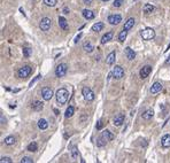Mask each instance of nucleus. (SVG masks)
<instances>
[{
    "mask_svg": "<svg viewBox=\"0 0 170 163\" xmlns=\"http://www.w3.org/2000/svg\"><path fill=\"white\" fill-rule=\"evenodd\" d=\"M161 146L164 148H169L170 147V134H164L161 138Z\"/></svg>",
    "mask_w": 170,
    "mask_h": 163,
    "instance_id": "4468645a",
    "label": "nucleus"
},
{
    "mask_svg": "<svg viewBox=\"0 0 170 163\" xmlns=\"http://www.w3.org/2000/svg\"><path fill=\"white\" fill-rule=\"evenodd\" d=\"M83 50H84L85 52H87V53H91V52H93L94 47H93V45H92L90 41H85V43L83 44Z\"/></svg>",
    "mask_w": 170,
    "mask_h": 163,
    "instance_id": "412c9836",
    "label": "nucleus"
},
{
    "mask_svg": "<svg viewBox=\"0 0 170 163\" xmlns=\"http://www.w3.org/2000/svg\"><path fill=\"white\" fill-rule=\"evenodd\" d=\"M134 23H136V21H134V18L133 17H130L127 20V22L124 23V27H123V29L124 30H130V29H132L133 25H134Z\"/></svg>",
    "mask_w": 170,
    "mask_h": 163,
    "instance_id": "f3484780",
    "label": "nucleus"
},
{
    "mask_svg": "<svg viewBox=\"0 0 170 163\" xmlns=\"http://www.w3.org/2000/svg\"><path fill=\"white\" fill-rule=\"evenodd\" d=\"M74 113H75V108H74V106H69L67 110H66V114H64V117L66 118H70L73 115H74Z\"/></svg>",
    "mask_w": 170,
    "mask_h": 163,
    "instance_id": "bb28decb",
    "label": "nucleus"
},
{
    "mask_svg": "<svg viewBox=\"0 0 170 163\" xmlns=\"http://www.w3.org/2000/svg\"><path fill=\"white\" fill-rule=\"evenodd\" d=\"M78 156V148L76 147V146H74L73 148H71V157L73 159H76Z\"/></svg>",
    "mask_w": 170,
    "mask_h": 163,
    "instance_id": "72a5a7b5",
    "label": "nucleus"
},
{
    "mask_svg": "<svg viewBox=\"0 0 170 163\" xmlns=\"http://www.w3.org/2000/svg\"><path fill=\"white\" fill-rule=\"evenodd\" d=\"M0 118H1V124H3V123H6V118L3 117V115H2V114L0 115Z\"/></svg>",
    "mask_w": 170,
    "mask_h": 163,
    "instance_id": "a19ab883",
    "label": "nucleus"
},
{
    "mask_svg": "<svg viewBox=\"0 0 170 163\" xmlns=\"http://www.w3.org/2000/svg\"><path fill=\"white\" fill-rule=\"evenodd\" d=\"M166 63H167V64H170V55L168 56V59L166 60Z\"/></svg>",
    "mask_w": 170,
    "mask_h": 163,
    "instance_id": "c03bdc74",
    "label": "nucleus"
},
{
    "mask_svg": "<svg viewBox=\"0 0 170 163\" xmlns=\"http://www.w3.org/2000/svg\"><path fill=\"white\" fill-rule=\"evenodd\" d=\"M124 120H125V116H124V114H118V115H116L115 117H114V125L115 127H121L123 123H124Z\"/></svg>",
    "mask_w": 170,
    "mask_h": 163,
    "instance_id": "9b49d317",
    "label": "nucleus"
},
{
    "mask_svg": "<svg viewBox=\"0 0 170 163\" xmlns=\"http://www.w3.org/2000/svg\"><path fill=\"white\" fill-rule=\"evenodd\" d=\"M31 73H32V68L30 66H24V67H22V68L19 69L17 75H19L20 78H27L28 76H30Z\"/></svg>",
    "mask_w": 170,
    "mask_h": 163,
    "instance_id": "423d86ee",
    "label": "nucleus"
},
{
    "mask_svg": "<svg viewBox=\"0 0 170 163\" xmlns=\"http://www.w3.org/2000/svg\"><path fill=\"white\" fill-rule=\"evenodd\" d=\"M43 108H44V104H43L41 101H39V100H35V101L32 102V109H34V110H36V111H40Z\"/></svg>",
    "mask_w": 170,
    "mask_h": 163,
    "instance_id": "aec40b11",
    "label": "nucleus"
},
{
    "mask_svg": "<svg viewBox=\"0 0 170 163\" xmlns=\"http://www.w3.org/2000/svg\"><path fill=\"white\" fill-rule=\"evenodd\" d=\"M41 95H43V99L44 100H46V101H48V100H51L52 99V97H53V90L51 89V87H44L43 90H41Z\"/></svg>",
    "mask_w": 170,
    "mask_h": 163,
    "instance_id": "6e6552de",
    "label": "nucleus"
},
{
    "mask_svg": "<svg viewBox=\"0 0 170 163\" xmlns=\"http://www.w3.org/2000/svg\"><path fill=\"white\" fill-rule=\"evenodd\" d=\"M161 90H162V84H161L160 82H155V83L152 85L151 89H150V92H151L152 94H156V93L161 92Z\"/></svg>",
    "mask_w": 170,
    "mask_h": 163,
    "instance_id": "f8f14e48",
    "label": "nucleus"
},
{
    "mask_svg": "<svg viewBox=\"0 0 170 163\" xmlns=\"http://www.w3.org/2000/svg\"><path fill=\"white\" fill-rule=\"evenodd\" d=\"M140 36L144 40H152L155 37V31L152 28H145L144 30L140 31Z\"/></svg>",
    "mask_w": 170,
    "mask_h": 163,
    "instance_id": "f03ea898",
    "label": "nucleus"
},
{
    "mask_svg": "<svg viewBox=\"0 0 170 163\" xmlns=\"http://www.w3.org/2000/svg\"><path fill=\"white\" fill-rule=\"evenodd\" d=\"M82 94H83V98L86 100V101H93L95 98V94L94 92L91 90L90 87H87V86H84L83 89H82Z\"/></svg>",
    "mask_w": 170,
    "mask_h": 163,
    "instance_id": "7ed1b4c3",
    "label": "nucleus"
},
{
    "mask_svg": "<svg viewBox=\"0 0 170 163\" xmlns=\"http://www.w3.org/2000/svg\"><path fill=\"white\" fill-rule=\"evenodd\" d=\"M151 73H152L151 66H145V67H143V68L140 69V71H139V76H140L141 79H144V78H147Z\"/></svg>",
    "mask_w": 170,
    "mask_h": 163,
    "instance_id": "9d476101",
    "label": "nucleus"
},
{
    "mask_svg": "<svg viewBox=\"0 0 170 163\" xmlns=\"http://www.w3.org/2000/svg\"><path fill=\"white\" fill-rule=\"evenodd\" d=\"M21 163H34V160L31 157H29V156H24V157H22Z\"/></svg>",
    "mask_w": 170,
    "mask_h": 163,
    "instance_id": "c9c22d12",
    "label": "nucleus"
},
{
    "mask_svg": "<svg viewBox=\"0 0 170 163\" xmlns=\"http://www.w3.org/2000/svg\"><path fill=\"white\" fill-rule=\"evenodd\" d=\"M80 37H82V34H79V35H78V36H77V37L75 38V43H77V41H78V39H79Z\"/></svg>",
    "mask_w": 170,
    "mask_h": 163,
    "instance_id": "37998d69",
    "label": "nucleus"
},
{
    "mask_svg": "<svg viewBox=\"0 0 170 163\" xmlns=\"http://www.w3.org/2000/svg\"><path fill=\"white\" fill-rule=\"evenodd\" d=\"M127 36H128V30H124V29H123V30L118 34V40H120L121 43H123V41L125 40Z\"/></svg>",
    "mask_w": 170,
    "mask_h": 163,
    "instance_id": "c756f323",
    "label": "nucleus"
},
{
    "mask_svg": "<svg viewBox=\"0 0 170 163\" xmlns=\"http://www.w3.org/2000/svg\"><path fill=\"white\" fill-rule=\"evenodd\" d=\"M22 52H23V56H24V57H29V56L31 55L32 50H31V48H29V47H23Z\"/></svg>",
    "mask_w": 170,
    "mask_h": 163,
    "instance_id": "2f4dec72",
    "label": "nucleus"
},
{
    "mask_svg": "<svg viewBox=\"0 0 170 163\" xmlns=\"http://www.w3.org/2000/svg\"><path fill=\"white\" fill-rule=\"evenodd\" d=\"M40 77H41V76H37V77H36V78H35V79H34V80H32V82L30 83V87H31V86L34 85V83H35V82H37V80L39 79V78H40Z\"/></svg>",
    "mask_w": 170,
    "mask_h": 163,
    "instance_id": "58836bf2",
    "label": "nucleus"
},
{
    "mask_svg": "<svg viewBox=\"0 0 170 163\" xmlns=\"http://www.w3.org/2000/svg\"><path fill=\"white\" fill-rule=\"evenodd\" d=\"M106 143H107V141L105 140V138H104L102 136H100V137L97 139V146H98V147H102V146H105L106 145Z\"/></svg>",
    "mask_w": 170,
    "mask_h": 163,
    "instance_id": "7c9ffc66",
    "label": "nucleus"
},
{
    "mask_svg": "<svg viewBox=\"0 0 170 163\" xmlns=\"http://www.w3.org/2000/svg\"><path fill=\"white\" fill-rule=\"evenodd\" d=\"M83 2H84L85 5H92L93 0H83Z\"/></svg>",
    "mask_w": 170,
    "mask_h": 163,
    "instance_id": "ea45409f",
    "label": "nucleus"
},
{
    "mask_svg": "<svg viewBox=\"0 0 170 163\" xmlns=\"http://www.w3.org/2000/svg\"><path fill=\"white\" fill-rule=\"evenodd\" d=\"M63 14H69V8L68 7H64L63 8Z\"/></svg>",
    "mask_w": 170,
    "mask_h": 163,
    "instance_id": "79ce46f5",
    "label": "nucleus"
},
{
    "mask_svg": "<svg viewBox=\"0 0 170 163\" xmlns=\"http://www.w3.org/2000/svg\"><path fill=\"white\" fill-rule=\"evenodd\" d=\"M154 9H155V7L153 6V5H151V3H146L145 6H144V13L145 14H151L152 12H154Z\"/></svg>",
    "mask_w": 170,
    "mask_h": 163,
    "instance_id": "a878e982",
    "label": "nucleus"
},
{
    "mask_svg": "<svg viewBox=\"0 0 170 163\" xmlns=\"http://www.w3.org/2000/svg\"><path fill=\"white\" fill-rule=\"evenodd\" d=\"M55 98H57V104L60 106H62V105H64L67 102V100L69 98V92H68V90H66V89H60V90L57 91Z\"/></svg>",
    "mask_w": 170,
    "mask_h": 163,
    "instance_id": "f257e3e1",
    "label": "nucleus"
},
{
    "mask_svg": "<svg viewBox=\"0 0 170 163\" xmlns=\"http://www.w3.org/2000/svg\"><path fill=\"white\" fill-rule=\"evenodd\" d=\"M0 162L1 163H12V159L10 157H8V156H1V159H0Z\"/></svg>",
    "mask_w": 170,
    "mask_h": 163,
    "instance_id": "f704fd0d",
    "label": "nucleus"
},
{
    "mask_svg": "<svg viewBox=\"0 0 170 163\" xmlns=\"http://www.w3.org/2000/svg\"><path fill=\"white\" fill-rule=\"evenodd\" d=\"M51 25H52V20L48 17L41 18V21L39 23V28L41 29V31H45V32L51 29Z\"/></svg>",
    "mask_w": 170,
    "mask_h": 163,
    "instance_id": "20e7f679",
    "label": "nucleus"
},
{
    "mask_svg": "<svg viewBox=\"0 0 170 163\" xmlns=\"http://www.w3.org/2000/svg\"><path fill=\"white\" fill-rule=\"evenodd\" d=\"M44 3L48 7H54V6H57V0H44Z\"/></svg>",
    "mask_w": 170,
    "mask_h": 163,
    "instance_id": "473e14b6",
    "label": "nucleus"
},
{
    "mask_svg": "<svg viewBox=\"0 0 170 163\" xmlns=\"http://www.w3.org/2000/svg\"><path fill=\"white\" fill-rule=\"evenodd\" d=\"M101 1H109V0H101Z\"/></svg>",
    "mask_w": 170,
    "mask_h": 163,
    "instance_id": "49530a36",
    "label": "nucleus"
},
{
    "mask_svg": "<svg viewBox=\"0 0 170 163\" xmlns=\"http://www.w3.org/2000/svg\"><path fill=\"white\" fill-rule=\"evenodd\" d=\"M108 22L112 25H117L120 22H122V16L120 14H112L108 16Z\"/></svg>",
    "mask_w": 170,
    "mask_h": 163,
    "instance_id": "1a4fd4ad",
    "label": "nucleus"
},
{
    "mask_svg": "<svg viewBox=\"0 0 170 163\" xmlns=\"http://www.w3.org/2000/svg\"><path fill=\"white\" fill-rule=\"evenodd\" d=\"M104 27H105L104 22H97V23H94V24L92 25V31L99 32V31H101V30L104 29Z\"/></svg>",
    "mask_w": 170,
    "mask_h": 163,
    "instance_id": "4be33fe9",
    "label": "nucleus"
},
{
    "mask_svg": "<svg viewBox=\"0 0 170 163\" xmlns=\"http://www.w3.org/2000/svg\"><path fill=\"white\" fill-rule=\"evenodd\" d=\"M82 15H83V17L86 18V20H92V18H94V13H93L92 10H90V9H84V10L82 12Z\"/></svg>",
    "mask_w": 170,
    "mask_h": 163,
    "instance_id": "6ab92c4d",
    "label": "nucleus"
},
{
    "mask_svg": "<svg viewBox=\"0 0 170 163\" xmlns=\"http://www.w3.org/2000/svg\"><path fill=\"white\" fill-rule=\"evenodd\" d=\"M124 54H125V56H127V59L130 60V61H132L133 59L136 57V52H134L133 50H131L130 47H127V48H125Z\"/></svg>",
    "mask_w": 170,
    "mask_h": 163,
    "instance_id": "dca6fc26",
    "label": "nucleus"
},
{
    "mask_svg": "<svg viewBox=\"0 0 170 163\" xmlns=\"http://www.w3.org/2000/svg\"><path fill=\"white\" fill-rule=\"evenodd\" d=\"M3 143H5V145H13L14 143H15V138L13 137V136H8V137H6L5 138V140H3Z\"/></svg>",
    "mask_w": 170,
    "mask_h": 163,
    "instance_id": "c85d7f7f",
    "label": "nucleus"
},
{
    "mask_svg": "<svg viewBox=\"0 0 170 163\" xmlns=\"http://www.w3.org/2000/svg\"><path fill=\"white\" fill-rule=\"evenodd\" d=\"M124 2V0H115L114 1V7H116V8H118V7H121L122 6V3Z\"/></svg>",
    "mask_w": 170,
    "mask_h": 163,
    "instance_id": "e433bc0d",
    "label": "nucleus"
},
{
    "mask_svg": "<svg viewBox=\"0 0 170 163\" xmlns=\"http://www.w3.org/2000/svg\"><path fill=\"white\" fill-rule=\"evenodd\" d=\"M68 71V66H67V63H60L59 66H57V68H55V76L57 77H63L66 73Z\"/></svg>",
    "mask_w": 170,
    "mask_h": 163,
    "instance_id": "39448f33",
    "label": "nucleus"
},
{
    "mask_svg": "<svg viewBox=\"0 0 170 163\" xmlns=\"http://www.w3.org/2000/svg\"><path fill=\"white\" fill-rule=\"evenodd\" d=\"M59 25H60V28L62 30H68V28H69L67 20H66V17H63V16H60L59 17Z\"/></svg>",
    "mask_w": 170,
    "mask_h": 163,
    "instance_id": "a211bd4d",
    "label": "nucleus"
},
{
    "mask_svg": "<svg viewBox=\"0 0 170 163\" xmlns=\"http://www.w3.org/2000/svg\"><path fill=\"white\" fill-rule=\"evenodd\" d=\"M153 115H154V111H153V109H146V110L143 113L141 117H143L144 120H151L152 117H153Z\"/></svg>",
    "mask_w": 170,
    "mask_h": 163,
    "instance_id": "5701e85b",
    "label": "nucleus"
},
{
    "mask_svg": "<svg viewBox=\"0 0 170 163\" xmlns=\"http://www.w3.org/2000/svg\"><path fill=\"white\" fill-rule=\"evenodd\" d=\"M54 113H55V114L57 115V114H59V110H57V109H54Z\"/></svg>",
    "mask_w": 170,
    "mask_h": 163,
    "instance_id": "a18cd8bd",
    "label": "nucleus"
},
{
    "mask_svg": "<svg viewBox=\"0 0 170 163\" xmlns=\"http://www.w3.org/2000/svg\"><path fill=\"white\" fill-rule=\"evenodd\" d=\"M101 136L105 138L106 141H112L114 139V134L109 131V130H104V131L101 132Z\"/></svg>",
    "mask_w": 170,
    "mask_h": 163,
    "instance_id": "2eb2a0df",
    "label": "nucleus"
},
{
    "mask_svg": "<svg viewBox=\"0 0 170 163\" xmlns=\"http://www.w3.org/2000/svg\"><path fill=\"white\" fill-rule=\"evenodd\" d=\"M115 59H116V52L113 51V52H111L109 54L107 55V57H106V63H107L108 66H112V64H114V62H115Z\"/></svg>",
    "mask_w": 170,
    "mask_h": 163,
    "instance_id": "ddd939ff",
    "label": "nucleus"
},
{
    "mask_svg": "<svg viewBox=\"0 0 170 163\" xmlns=\"http://www.w3.org/2000/svg\"><path fill=\"white\" fill-rule=\"evenodd\" d=\"M113 39V32H107L106 35H104L102 38H101V44H106V43H108L109 40H112Z\"/></svg>",
    "mask_w": 170,
    "mask_h": 163,
    "instance_id": "b1692460",
    "label": "nucleus"
},
{
    "mask_svg": "<svg viewBox=\"0 0 170 163\" xmlns=\"http://www.w3.org/2000/svg\"><path fill=\"white\" fill-rule=\"evenodd\" d=\"M29 152H31V153H34V152H37L38 150V144L36 141H32L31 144H29L28 145V148H27Z\"/></svg>",
    "mask_w": 170,
    "mask_h": 163,
    "instance_id": "cd10ccee",
    "label": "nucleus"
},
{
    "mask_svg": "<svg viewBox=\"0 0 170 163\" xmlns=\"http://www.w3.org/2000/svg\"><path fill=\"white\" fill-rule=\"evenodd\" d=\"M38 127H39L40 130H46V129L48 127L47 121H46L45 118H40V120L38 121Z\"/></svg>",
    "mask_w": 170,
    "mask_h": 163,
    "instance_id": "393cba45",
    "label": "nucleus"
},
{
    "mask_svg": "<svg viewBox=\"0 0 170 163\" xmlns=\"http://www.w3.org/2000/svg\"><path fill=\"white\" fill-rule=\"evenodd\" d=\"M97 130H100V129H101V127H102V122H101V121H99V122H98V123H97Z\"/></svg>",
    "mask_w": 170,
    "mask_h": 163,
    "instance_id": "4c0bfd02",
    "label": "nucleus"
},
{
    "mask_svg": "<svg viewBox=\"0 0 170 163\" xmlns=\"http://www.w3.org/2000/svg\"><path fill=\"white\" fill-rule=\"evenodd\" d=\"M112 75L116 79H122L124 77V70H123V68L121 66H115V68L112 71Z\"/></svg>",
    "mask_w": 170,
    "mask_h": 163,
    "instance_id": "0eeeda50",
    "label": "nucleus"
}]
</instances>
